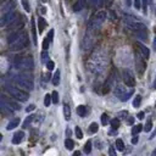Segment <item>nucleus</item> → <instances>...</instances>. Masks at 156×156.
<instances>
[{"label":"nucleus","mask_w":156,"mask_h":156,"mask_svg":"<svg viewBox=\"0 0 156 156\" xmlns=\"http://www.w3.org/2000/svg\"><path fill=\"white\" fill-rule=\"evenodd\" d=\"M137 117H138V118H139V120H143V118H144V117H145V113H144V112H143V111H142V112H139V113H138V115H137Z\"/></svg>","instance_id":"nucleus-48"},{"label":"nucleus","mask_w":156,"mask_h":156,"mask_svg":"<svg viewBox=\"0 0 156 156\" xmlns=\"http://www.w3.org/2000/svg\"><path fill=\"white\" fill-rule=\"evenodd\" d=\"M151 129H152V122H151V120H149L146 122L145 127H144V130H145V132H150Z\"/></svg>","instance_id":"nucleus-34"},{"label":"nucleus","mask_w":156,"mask_h":156,"mask_svg":"<svg viewBox=\"0 0 156 156\" xmlns=\"http://www.w3.org/2000/svg\"><path fill=\"white\" fill-rule=\"evenodd\" d=\"M51 101H53V96L50 94H46L45 98H44V105L46 106V108H49V105L51 104Z\"/></svg>","instance_id":"nucleus-27"},{"label":"nucleus","mask_w":156,"mask_h":156,"mask_svg":"<svg viewBox=\"0 0 156 156\" xmlns=\"http://www.w3.org/2000/svg\"><path fill=\"white\" fill-rule=\"evenodd\" d=\"M59 82H60V71H56L54 77H53V84L57 85V84H59Z\"/></svg>","instance_id":"nucleus-25"},{"label":"nucleus","mask_w":156,"mask_h":156,"mask_svg":"<svg viewBox=\"0 0 156 156\" xmlns=\"http://www.w3.org/2000/svg\"><path fill=\"white\" fill-rule=\"evenodd\" d=\"M116 147H117V150H120V151L125 150V143H123L122 139H117V140H116Z\"/></svg>","instance_id":"nucleus-26"},{"label":"nucleus","mask_w":156,"mask_h":156,"mask_svg":"<svg viewBox=\"0 0 156 156\" xmlns=\"http://www.w3.org/2000/svg\"><path fill=\"white\" fill-rule=\"evenodd\" d=\"M152 88L156 89V78H155V80H154V85H152Z\"/></svg>","instance_id":"nucleus-57"},{"label":"nucleus","mask_w":156,"mask_h":156,"mask_svg":"<svg viewBox=\"0 0 156 156\" xmlns=\"http://www.w3.org/2000/svg\"><path fill=\"white\" fill-rule=\"evenodd\" d=\"M135 36L138 37V39L143 40V42H146V40H147V28L146 27H143L140 29L135 31Z\"/></svg>","instance_id":"nucleus-11"},{"label":"nucleus","mask_w":156,"mask_h":156,"mask_svg":"<svg viewBox=\"0 0 156 156\" xmlns=\"http://www.w3.org/2000/svg\"><path fill=\"white\" fill-rule=\"evenodd\" d=\"M108 121H109V116L106 113H103L101 115V123L104 126H106V125H108Z\"/></svg>","instance_id":"nucleus-37"},{"label":"nucleus","mask_w":156,"mask_h":156,"mask_svg":"<svg viewBox=\"0 0 156 156\" xmlns=\"http://www.w3.org/2000/svg\"><path fill=\"white\" fill-rule=\"evenodd\" d=\"M77 113L79 115L80 117H84L85 115H87V108L84 105H79L78 108H77Z\"/></svg>","instance_id":"nucleus-20"},{"label":"nucleus","mask_w":156,"mask_h":156,"mask_svg":"<svg viewBox=\"0 0 156 156\" xmlns=\"http://www.w3.org/2000/svg\"><path fill=\"white\" fill-rule=\"evenodd\" d=\"M85 5H87V0H78V1L73 5V11L75 12H79V11H82L85 7Z\"/></svg>","instance_id":"nucleus-13"},{"label":"nucleus","mask_w":156,"mask_h":156,"mask_svg":"<svg viewBox=\"0 0 156 156\" xmlns=\"http://www.w3.org/2000/svg\"><path fill=\"white\" fill-rule=\"evenodd\" d=\"M155 106H156V104H155Z\"/></svg>","instance_id":"nucleus-59"},{"label":"nucleus","mask_w":156,"mask_h":156,"mask_svg":"<svg viewBox=\"0 0 156 156\" xmlns=\"http://www.w3.org/2000/svg\"><path fill=\"white\" fill-rule=\"evenodd\" d=\"M127 123H128V125H133V123H134V117L129 116V117L127 118Z\"/></svg>","instance_id":"nucleus-46"},{"label":"nucleus","mask_w":156,"mask_h":156,"mask_svg":"<svg viewBox=\"0 0 156 156\" xmlns=\"http://www.w3.org/2000/svg\"><path fill=\"white\" fill-rule=\"evenodd\" d=\"M140 103H142V95H137L135 98H134V100H133V106L137 109V108H139L140 106Z\"/></svg>","instance_id":"nucleus-23"},{"label":"nucleus","mask_w":156,"mask_h":156,"mask_svg":"<svg viewBox=\"0 0 156 156\" xmlns=\"http://www.w3.org/2000/svg\"><path fill=\"white\" fill-rule=\"evenodd\" d=\"M51 96H53V103H54V104H57V103H59V93H57V92H53Z\"/></svg>","instance_id":"nucleus-38"},{"label":"nucleus","mask_w":156,"mask_h":156,"mask_svg":"<svg viewBox=\"0 0 156 156\" xmlns=\"http://www.w3.org/2000/svg\"><path fill=\"white\" fill-rule=\"evenodd\" d=\"M3 98L6 100V96H4V95H3ZM6 101L12 106V109H14V110H20V109H21V108H20V105H19L17 103H15V101H12V100H6Z\"/></svg>","instance_id":"nucleus-28"},{"label":"nucleus","mask_w":156,"mask_h":156,"mask_svg":"<svg viewBox=\"0 0 156 156\" xmlns=\"http://www.w3.org/2000/svg\"><path fill=\"white\" fill-rule=\"evenodd\" d=\"M90 4L93 7H101L104 5V0H90Z\"/></svg>","instance_id":"nucleus-22"},{"label":"nucleus","mask_w":156,"mask_h":156,"mask_svg":"<svg viewBox=\"0 0 156 156\" xmlns=\"http://www.w3.org/2000/svg\"><path fill=\"white\" fill-rule=\"evenodd\" d=\"M137 48H138V50L139 51H140V54L145 57V59L147 60V59H149V56H150V51H149V49H147L144 44H142V43H137Z\"/></svg>","instance_id":"nucleus-12"},{"label":"nucleus","mask_w":156,"mask_h":156,"mask_svg":"<svg viewBox=\"0 0 156 156\" xmlns=\"http://www.w3.org/2000/svg\"><path fill=\"white\" fill-rule=\"evenodd\" d=\"M111 127L113 128V129H117L118 127H120V120L118 118H113V120H111Z\"/></svg>","instance_id":"nucleus-31"},{"label":"nucleus","mask_w":156,"mask_h":156,"mask_svg":"<svg viewBox=\"0 0 156 156\" xmlns=\"http://www.w3.org/2000/svg\"><path fill=\"white\" fill-rule=\"evenodd\" d=\"M34 117H36V116H33V115H31V116H29V117H28V118L26 120V122H24V125H23V127H24V128H27V127H28V125H29V123H31L32 121H33V120H34Z\"/></svg>","instance_id":"nucleus-39"},{"label":"nucleus","mask_w":156,"mask_h":156,"mask_svg":"<svg viewBox=\"0 0 156 156\" xmlns=\"http://www.w3.org/2000/svg\"><path fill=\"white\" fill-rule=\"evenodd\" d=\"M32 33H33V40H34V44H37V34H36V28H34V22H32Z\"/></svg>","instance_id":"nucleus-42"},{"label":"nucleus","mask_w":156,"mask_h":156,"mask_svg":"<svg viewBox=\"0 0 156 156\" xmlns=\"http://www.w3.org/2000/svg\"><path fill=\"white\" fill-rule=\"evenodd\" d=\"M143 129H144V128H143L142 125H137V126H134V127L132 128V134L135 135V134H138V133H140Z\"/></svg>","instance_id":"nucleus-24"},{"label":"nucleus","mask_w":156,"mask_h":156,"mask_svg":"<svg viewBox=\"0 0 156 156\" xmlns=\"http://www.w3.org/2000/svg\"><path fill=\"white\" fill-rule=\"evenodd\" d=\"M117 116L120 117V118H127V116H128V112L127 111H121V112H118V115Z\"/></svg>","instance_id":"nucleus-44"},{"label":"nucleus","mask_w":156,"mask_h":156,"mask_svg":"<svg viewBox=\"0 0 156 156\" xmlns=\"http://www.w3.org/2000/svg\"><path fill=\"white\" fill-rule=\"evenodd\" d=\"M90 151H92V142L88 140L84 145V152L85 154H90Z\"/></svg>","instance_id":"nucleus-32"},{"label":"nucleus","mask_w":156,"mask_h":156,"mask_svg":"<svg viewBox=\"0 0 156 156\" xmlns=\"http://www.w3.org/2000/svg\"><path fill=\"white\" fill-rule=\"evenodd\" d=\"M22 20H21V17L19 16L17 19H16L14 22H11L10 24H9V29H15V28H19V27H21L22 26Z\"/></svg>","instance_id":"nucleus-16"},{"label":"nucleus","mask_w":156,"mask_h":156,"mask_svg":"<svg viewBox=\"0 0 156 156\" xmlns=\"http://www.w3.org/2000/svg\"><path fill=\"white\" fill-rule=\"evenodd\" d=\"M46 67H48V71H51V70H54V67H55V63H54L53 61L49 60V61L46 62Z\"/></svg>","instance_id":"nucleus-43"},{"label":"nucleus","mask_w":156,"mask_h":156,"mask_svg":"<svg viewBox=\"0 0 156 156\" xmlns=\"http://www.w3.org/2000/svg\"><path fill=\"white\" fill-rule=\"evenodd\" d=\"M122 78H123V82H125V84L127 87H134L135 85V78L133 76V73L129 70H125L122 72Z\"/></svg>","instance_id":"nucleus-8"},{"label":"nucleus","mask_w":156,"mask_h":156,"mask_svg":"<svg viewBox=\"0 0 156 156\" xmlns=\"http://www.w3.org/2000/svg\"><path fill=\"white\" fill-rule=\"evenodd\" d=\"M138 142H139V138H138V137H133V138H132V144L135 145V144H138Z\"/></svg>","instance_id":"nucleus-50"},{"label":"nucleus","mask_w":156,"mask_h":156,"mask_svg":"<svg viewBox=\"0 0 156 156\" xmlns=\"http://www.w3.org/2000/svg\"><path fill=\"white\" fill-rule=\"evenodd\" d=\"M23 137H24V133L22 132H16L15 134H14V138H12V143L14 144H20L22 140H23Z\"/></svg>","instance_id":"nucleus-15"},{"label":"nucleus","mask_w":156,"mask_h":156,"mask_svg":"<svg viewBox=\"0 0 156 156\" xmlns=\"http://www.w3.org/2000/svg\"><path fill=\"white\" fill-rule=\"evenodd\" d=\"M134 94V89L133 87H129V88H126L121 84H117L115 87V95L117 98H120L121 101H127L130 96Z\"/></svg>","instance_id":"nucleus-3"},{"label":"nucleus","mask_w":156,"mask_h":156,"mask_svg":"<svg viewBox=\"0 0 156 156\" xmlns=\"http://www.w3.org/2000/svg\"><path fill=\"white\" fill-rule=\"evenodd\" d=\"M73 154H75V156H79V155H80V152H79V151H75Z\"/></svg>","instance_id":"nucleus-55"},{"label":"nucleus","mask_w":156,"mask_h":156,"mask_svg":"<svg viewBox=\"0 0 156 156\" xmlns=\"http://www.w3.org/2000/svg\"><path fill=\"white\" fill-rule=\"evenodd\" d=\"M22 33H23V31H20V32H15V33H11L9 37H7V43H9V45H10V44H12L16 39H19V38L22 36Z\"/></svg>","instance_id":"nucleus-14"},{"label":"nucleus","mask_w":156,"mask_h":156,"mask_svg":"<svg viewBox=\"0 0 156 156\" xmlns=\"http://www.w3.org/2000/svg\"><path fill=\"white\" fill-rule=\"evenodd\" d=\"M19 125H20V118H14V120H11L9 123H7L6 129L7 130H11V129H14L16 127H19Z\"/></svg>","instance_id":"nucleus-17"},{"label":"nucleus","mask_w":156,"mask_h":156,"mask_svg":"<svg viewBox=\"0 0 156 156\" xmlns=\"http://www.w3.org/2000/svg\"><path fill=\"white\" fill-rule=\"evenodd\" d=\"M152 156H156V149L152 151Z\"/></svg>","instance_id":"nucleus-58"},{"label":"nucleus","mask_w":156,"mask_h":156,"mask_svg":"<svg viewBox=\"0 0 156 156\" xmlns=\"http://www.w3.org/2000/svg\"><path fill=\"white\" fill-rule=\"evenodd\" d=\"M105 20H106V12L105 11H99V12L94 14L92 17H90L89 22H88V29H89V32L99 29L101 27V24L105 22Z\"/></svg>","instance_id":"nucleus-1"},{"label":"nucleus","mask_w":156,"mask_h":156,"mask_svg":"<svg viewBox=\"0 0 156 156\" xmlns=\"http://www.w3.org/2000/svg\"><path fill=\"white\" fill-rule=\"evenodd\" d=\"M126 5H127V6H130V5H132V0H126Z\"/></svg>","instance_id":"nucleus-52"},{"label":"nucleus","mask_w":156,"mask_h":156,"mask_svg":"<svg viewBox=\"0 0 156 156\" xmlns=\"http://www.w3.org/2000/svg\"><path fill=\"white\" fill-rule=\"evenodd\" d=\"M110 154H111L112 156L116 155V152H115V150H113V147H110Z\"/></svg>","instance_id":"nucleus-51"},{"label":"nucleus","mask_w":156,"mask_h":156,"mask_svg":"<svg viewBox=\"0 0 156 156\" xmlns=\"http://www.w3.org/2000/svg\"><path fill=\"white\" fill-rule=\"evenodd\" d=\"M156 137V129L154 130V132H152V134H151V137H150V139H154Z\"/></svg>","instance_id":"nucleus-53"},{"label":"nucleus","mask_w":156,"mask_h":156,"mask_svg":"<svg viewBox=\"0 0 156 156\" xmlns=\"http://www.w3.org/2000/svg\"><path fill=\"white\" fill-rule=\"evenodd\" d=\"M63 115H65V118L67 121L71 118V109H70V105L67 103L63 104Z\"/></svg>","instance_id":"nucleus-19"},{"label":"nucleus","mask_w":156,"mask_h":156,"mask_svg":"<svg viewBox=\"0 0 156 156\" xmlns=\"http://www.w3.org/2000/svg\"><path fill=\"white\" fill-rule=\"evenodd\" d=\"M34 109H36V106H34L33 104H32V105H29V106H28V108L26 109V111H27V112H31V111H33Z\"/></svg>","instance_id":"nucleus-47"},{"label":"nucleus","mask_w":156,"mask_h":156,"mask_svg":"<svg viewBox=\"0 0 156 156\" xmlns=\"http://www.w3.org/2000/svg\"><path fill=\"white\" fill-rule=\"evenodd\" d=\"M17 17H19V15H17V12H16L15 10H10V11H7V12H5V14H4L1 21H0V26H1V27L9 26V24H10L11 22H14V21H15L16 19H17Z\"/></svg>","instance_id":"nucleus-7"},{"label":"nucleus","mask_w":156,"mask_h":156,"mask_svg":"<svg viewBox=\"0 0 156 156\" xmlns=\"http://www.w3.org/2000/svg\"><path fill=\"white\" fill-rule=\"evenodd\" d=\"M40 57H42V62L46 63V62L49 61V54H48V51L44 50V51L42 53V55H40Z\"/></svg>","instance_id":"nucleus-33"},{"label":"nucleus","mask_w":156,"mask_h":156,"mask_svg":"<svg viewBox=\"0 0 156 156\" xmlns=\"http://www.w3.org/2000/svg\"><path fill=\"white\" fill-rule=\"evenodd\" d=\"M15 67L17 70H32L34 66L33 60L29 56H23V57H16V60L14 62Z\"/></svg>","instance_id":"nucleus-4"},{"label":"nucleus","mask_w":156,"mask_h":156,"mask_svg":"<svg viewBox=\"0 0 156 156\" xmlns=\"http://www.w3.org/2000/svg\"><path fill=\"white\" fill-rule=\"evenodd\" d=\"M14 83L19 88L27 90V92H31V90L34 89V84H33V82H32V78H29V76H27V75H21L19 77H15Z\"/></svg>","instance_id":"nucleus-2"},{"label":"nucleus","mask_w":156,"mask_h":156,"mask_svg":"<svg viewBox=\"0 0 156 156\" xmlns=\"http://www.w3.org/2000/svg\"><path fill=\"white\" fill-rule=\"evenodd\" d=\"M53 37H54V29H50V33L48 34V38L50 39V42H51V40H53Z\"/></svg>","instance_id":"nucleus-49"},{"label":"nucleus","mask_w":156,"mask_h":156,"mask_svg":"<svg viewBox=\"0 0 156 156\" xmlns=\"http://www.w3.org/2000/svg\"><path fill=\"white\" fill-rule=\"evenodd\" d=\"M135 66H137V71L140 73V75H143L146 65H145V57L142 54L135 53Z\"/></svg>","instance_id":"nucleus-9"},{"label":"nucleus","mask_w":156,"mask_h":156,"mask_svg":"<svg viewBox=\"0 0 156 156\" xmlns=\"http://www.w3.org/2000/svg\"><path fill=\"white\" fill-rule=\"evenodd\" d=\"M27 45H28V37L23 32L22 36L19 39H16L12 44H10V49H11V50H14V51H16V50H22V49H24Z\"/></svg>","instance_id":"nucleus-6"},{"label":"nucleus","mask_w":156,"mask_h":156,"mask_svg":"<svg viewBox=\"0 0 156 156\" xmlns=\"http://www.w3.org/2000/svg\"><path fill=\"white\" fill-rule=\"evenodd\" d=\"M152 44H154V48L156 49V37H155V39H154V43H152Z\"/></svg>","instance_id":"nucleus-56"},{"label":"nucleus","mask_w":156,"mask_h":156,"mask_svg":"<svg viewBox=\"0 0 156 156\" xmlns=\"http://www.w3.org/2000/svg\"><path fill=\"white\" fill-rule=\"evenodd\" d=\"M73 146H75V143H73V140H72V139H70V138H67L66 140H65V147H66L67 150H72Z\"/></svg>","instance_id":"nucleus-21"},{"label":"nucleus","mask_w":156,"mask_h":156,"mask_svg":"<svg viewBox=\"0 0 156 156\" xmlns=\"http://www.w3.org/2000/svg\"><path fill=\"white\" fill-rule=\"evenodd\" d=\"M134 7L137 10H140L143 5H142V0H134Z\"/></svg>","instance_id":"nucleus-41"},{"label":"nucleus","mask_w":156,"mask_h":156,"mask_svg":"<svg viewBox=\"0 0 156 156\" xmlns=\"http://www.w3.org/2000/svg\"><path fill=\"white\" fill-rule=\"evenodd\" d=\"M0 109H1L3 115H12V109H11V105L7 103L4 98L1 96V104H0Z\"/></svg>","instance_id":"nucleus-10"},{"label":"nucleus","mask_w":156,"mask_h":156,"mask_svg":"<svg viewBox=\"0 0 156 156\" xmlns=\"http://www.w3.org/2000/svg\"><path fill=\"white\" fill-rule=\"evenodd\" d=\"M45 27H46L45 20H44L43 17H39V19H38V31H39V34L43 33L44 29H45Z\"/></svg>","instance_id":"nucleus-18"},{"label":"nucleus","mask_w":156,"mask_h":156,"mask_svg":"<svg viewBox=\"0 0 156 156\" xmlns=\"http://www.w3.org/2000/svg\"><path fill=\"white\" fill-rule=\"evenodd\" d=\"M22 5L24 7V10H26L27 12L31 11V6H29V3H28V0H22Z\"/></svg>","instance_id":"nucleus-35"},{"label":"nucleus","mask_w":156,"mask_h":156,"mask_svg":"<svg viewBox=\"0 0 156 156\" xmlns=\"http://www.w3.org/2000/svg\"><path fill=\"white\" fill-rule=\"evenodd\" d=\"M147 4H149L147 0H142V5H143V11L144 12H146V10H147Z\"/></svg>","instance_id":"nucleus-45"},{"label":"nucleus","mask_w":156,"mask_h":156,"mask_svg":"<svg viewBox=\"0 0 156 156\" xmlns=\"http://www.w3.org/2000/svg\"><path fill=\"white\" fill-rule=\"evenodd\" d=\"M98 129H99V126H98V123H95V122H93L92 125L89 126V130H90L92 133H96Z\"/></svg>","instance_id":"nucleus-30"},{"label":"nucleus","mask_w":156,"mask_h":156,"mask_svg":"<svg viewBox=\"0 0 156 156\" xmlns=\"http://www.w3.org/2000/svg\"><path fill=\"white\" fill-rule=\"evenodd\" d=\"M14 6H15V3L12 1V3L10 4V1H9V3H7L6 5H4V6H3V11H4V12L10 11V10H12V7H14Z\"/></svg>","instance_id":"nucleus-29"},{"label":"nucleus","mask_w":156,"mask_h":156,"mask_svg":"<svg viewBox=\"0 0 156 156\" xmlns=\"http://www.w3.org/2000/svg\"><path fill=\"white\" fill-rule=\"evenodd\" d=\"M75 132H76V135H77L78 139H82V138H83V132H82V129H80L79 127H76V130H75Z\"/></svg>","instance_id":"nucleus-40"},{"label":"nucleus","mask_w":156,"mask_h":156,"mask_svg":"<svg viewBox=\"0 0 156 156\" xmlns=\"http://www.w3.org/2000/svg\"><path fill=\"white\" fill-rule=\"evenodd\" d=\"M7 92H9V94L15 98L16 100H20V101H27L28 98H29V94L27 92H24L23 89L21 88H14V87H9L7 88Z\"/></svg>","instance_id":"nucleus-5"},{"label":"nucleus","mask_w":156,"mask_h":156,"mask_svg":"<svg viewBox=\"0 0 156 156\" xmlns=\"http://www.w3.org/2000/svg\"><path fill=\"white\" fill-rule=\"evenodd\" d=\"M49 44H50V39L46 37V38L43 40V49H44V50H48V49H49Z\"/></svg>","instance_id":"nucleus-36"},{"label":"nucleus","mask_w":156,"mask_h":156,"mask_svg":"<svg viewBox=\"0 0 156 156\" xmlns=\"http://www.w3.org/2000/svg\"><path fill=\"white\" fill-rule=\"evenodd\" d=\"M66 135H67V137L71 135V130H70V129H66Z\"/></svg>","instance_id":"nucleus-54"}]
</instances>
